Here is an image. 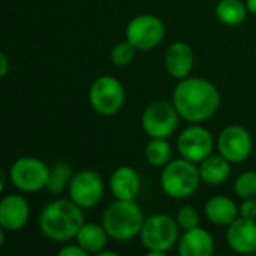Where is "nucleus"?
<instances>
[{"mask_svg":"<svg viewBox=\"0 0 256 256\" xmlns=\"http://www.w3.org/2000/svg\"><path fill=\"white\" fill-rule=\"evenodd\" d=\"M69 198L81 208L96 207L105 192V184L99 172L93 170H81L74 174L69 183Z\"/></svg>","mask_w":256,"mask_h":256,"instance_id":"nucleus-10","label":"nucleus"},{"mask_svg":"<svg viewBox=\"0 0 256 256\" xmlns=\"http://www.w3.org/2000/svg\"><path fill=\"white\" fill-rule=\"evenodd\" d=\"M146 159L152 166H165L171 160L172 148L168 138H150L146 146Z\"/></svg>","mask_w":256,"mask_h":256,"instance_id":"nucleus-23","label":"nucleus"},{"mask_svg":"<svg viewBox=\"0 0 256 256\" xmlns=\"http://www.w3.org/2000/svg\"><path fill=\"white\" fill-rule=\"evenodd\" d=\"M98 256H117V252H112V250H102L100 254H98Z\"/></svg>","mask_w":256,"mask_h":256,"instance_id":"nucleus-31","label":"nucleus"},{"mask_svg":"<svg viewBox=\"0 0 256 256\" xmlns=\"http://www.w3.org/2000/svg\"><path fill=\"white\" fill-rule=\"evenodd\" d=\"M234 192L238 198H255L256 196V171H244L242 172L236 183H234Z\"/></svg>","mask_w":256,"mask_h":256,"instance_id":"nucleus-25","label":"nucleus"},{"mask_svg":"<svg viewBox=\"0 0 256 256\" xmlns=\"http://www.w3.org/2000/svg\"><path fill=\"white\" fill-rule=\"evenodd\" d=\"M126 93L123 84L111 75L96 78L88 90V102L99 116L111 117L120 112L124 105Z\"/></svg>","mask_w":256,"mask_h":256,"instance_id":"nucleus-6","label":"nucleus"},{"mask_svg":"<svg viewBox=\"0 0 256 256\" xmlns=\"http://www.w3.org/2000/svg\"><path fill=\"white\" fill-rule=\"evenodd\" d=\"M214 147L213 135L208 129L200 124H190L182 130L177 140V150L182 158L200 164L212 154Z\"/></svg>","mask_w":256,"mask_h":256,"instance_id":"nucleus-12","label":"nucleus"},{"mask_svg":"<svg viewBox=\"0 0 256 256\" xmlns=\"http://www.w3.org/2000/svg\"><path fill=\"white\" fill-rule=\"evenodd\" d=\"M72 177H74V171L68 162H63V160L56 162L50 168V177H48V183L45 189L51 195H60L64 192L66 188H69Z\"/></svg>","mask_w":256,"mask_h":256,"instance_id":"nucleus-22","label":"nucleus"},{"mask_svg":"<svg viewBox=\"0 0 256 256\" xmlns=\"http://www.w3.org/2000/svg\"><path fill=\"white\" fill-rule=\"evenodd\" d=\"M58 256H87L88 254L76 243V244H66L64 248H62L58 252Z\"/></svg>","mask_w":256,"mask_h":256,"instance_id":"nucleus-28","label":"nucleus"},{"mask_svg":"<svg viewBox=\"0 0 256 256\" xmlns=\"http://www.w3.org/2000/svg\"><path fill=\"white\" fill-rule=\"evenodd\" d=\"M166 72L176 78L183 80L190 75L195 64V52L188 42L178 40L168 46L164 58Z\"/></svg>","mask_w":256,"mask_h":256,"instance_id":"nucleus-15","label":"nucleus"},{"mask_svg":"<svg viewBox=\"0 0 256 256\" xmlns=\"http://www.w3.org/2000/svg\"><path fill=\"white\" fill-rule=\"evenodd\" d=\"M30 218V206L21 195H6L0 202V226L3 231H20Z\"/></svg>","mask_w":256,"mask_h":256,"instance_id":"nucleus-13","label":"nucleus"},{"mask_svg":"<svg viewBox=\"0 0 256 256\" xmlns=\"http://www.w3.org/2000/svg\"><path fill=\"white\" fill-rule=\"evenodd\" d=\"M8 70H9V62H8V57L4 52L0 54V78H4L8 75Z\"/></svg>","mask_w":256,"mask_h":256,"instance_id":"nucleus-29","label":"nucleus"},{"mask_svg":"<svg viewBox=\"0 0 256 256\" xmlns=\"http://www.w3.org/2000/svg\"><path fill=\"white\" fill-rule=\"evenodd\" d=\"M82 225V208L70 198L48 202L39 214V230L51 242L64 243L75 238Z\"/></svg>","mask_w":256,"mask_h":256,"instance_id":"nucleus-2","label":"nucleus"},{"mask_svg":"<svg viewBox=\"0 0 256 256\" xmlns=\"http://www.w3.org/2000/svg\"><path fill=\"white\" fill-rule=\"evenodd\" d=\"M214 12L216 18L225 26H240L249 14L246 3L242 0H219Z\"/></svg>","mask_w":256,"mask_h":256,"instance_id":"nucleus-21","label":"nucleus"},{"mask_svg":"<svg viewBox=\"0 0 256 256\" xmlns=\"http://www.w3.org/2000/svg\"><path fill=\"white\" fill-rule=\"evenodd\" d=\"M180 226L168 214H153L144 220L140 238L147 256H164L171 250L180 237Z\"/></svg>","mask_w":256,"mask_h":256,"instance_id":"nucleus-5","label":"nucleus"},{"mask_svg":"<svg viewBox=\"0 0 256 256\" xmlns=\"http://www.w3.org/2000/svg\"><path fill=\"white\" fill-rule=\"evenodd\" d=\"M206 218L218 226H230L237 218H240V207L225 195L212 196L204 207Z\"/></svg>","mask_w":256,"mask_h":256,"instance_id":"nucleus-18","label":"nucleus"},{"mask_svg":"<svg viewBox=\"0 0 256 256\" xmlns=\"http://www.w3.org/2000/svg\"><path fill=\"white\" fill-rule=\"evenodd\" d=\"M218 148L231 164H243L254 152V140L246 128L230 124L220 130L218 136Z\"/></svg>","mask_w":256,"mask_h":256,"instance_id":"nucleus-11","label":"nucleus"},{"mask_svg":"<svg viewBox=\"0 0 256 256\" xmlns=\"http://www.w3.org/2000/svg\"><path fill=\"white\" fill-rule=\"evenodd\" d=\"M240 216L256 220V198H246L240 204Z\"/></svg>","mask_w":256,"mask_h":256,"instance_id":"nucleus-27","label":"nucleus"},{"mask_svg":"<svg viewBox=\"0 0 256 256\" xmlns=\"http://www.w3.org/2000/svg\"><path fill=\"white\" fill-rule=\"evenodd\" d=\"M144 214L135 201L116 200L102 214V225L106 230L110 238L117 242H128L140 237Z\"/></svg>","mask_w":256,"mask_h":256,"instance_id":"nucleus-3","label":"nucleus"},{"mask_svg":"<svg viewBox=\"0 0 256 256\" xmlns=\"http://www.w3.org/2000/svg\"><path fill=\"white\" fill-rule=\"evenodd\" d=\"M136 51L138 50L129 40H123V42H118L112 46L110 58L116 68H126L134 62Z\"/></svg>","mask_w":256,"mask_h":256,"instance_id":"nucleus-24","label":"nucleus"},{"mask_svg":"<svg viewBox=\"0 0 256 256\" xmlns=\"http://www.w3.org/2000/svg\"><path fill=\"white\" fill-rule=\"evenodd\" d=\"M165 24L153 14H141L134 16L126 26V40L138 51H150L165 39Z\"/></svg>","mask_w":256,"mask_h":256,"instance_id":"nucleus-9","label":"nucleus"},{"mask_svg":"<svg viewBox=\"0 0 256 256\" xmlns=\"http://www.w3.org/2000/svg\"><path fill=\"white\" fill-rule=\"evenodd\" d=\"M198 168L201 180L208 186H220L228 180L231 174V162L220 153L207 156L202 162L198 164Z\"/></svg>","mask_w":256,"mask_h":256,"instance_id":"nucleus-19","label":"nucleus"},{"mask_svg":"<svg viewBox=\"0 0 256 256\" xmlns=\"http://www.w3.org/2000/svg\"><path fill=\"white\" fill-rule=\"evenodd\" d=\"M176 220H177L178 226L183 231H188V230H192V228L200 226L201 216H200V213H198V210L195 207H192V206H183L177 212Z\"/></svg>","mask_w":256,"mask_h":256,"instance_id":"nucleus-26","label":"nucleus"},{"mask_svg":"<svg viewBox=\"0 0 256 256\" xmlns=\"http://www.w3.org/2000/svg\"><path fill=\"white\" fill-rule=\"evenodd\" d=\"M50 177V166L33 156L18 158L9 170L10 183L21 192L33 194L46 188Z\"/></svg>","mask_w":256,"mask_h":256,"instance_id":"nucleus-7","label":"nucleus"},{"mask_svg":"<svg viewBox=\"0 0 256 256\" xmlns=\"http://www.w3.org/2000/svg\"><path fill=\"white\" fill-rule=\"evenodd\" d=\"M228 246L242 255H250L256 252V220L237 218L226 231Z\"/></svg>","mask_w":256,"mask_h":256,"instance_id":"nucleus-14","label":"nucleus"},{"mask_svg":"<svg viewBox=\"0 0 256 256\" xmlns=\"http://www.w3.org/2000/svg\"><path fill=\"white\" fill-rule=\"evenodd\" d=\"M110 189L116 200L135 201L141 190V178L132 166L122 165L112 171L110 177Z\"/></svg>","mask_w":256,"mask_h":256,"instance_id":"nucleus-16","label":"nucleus"},{"mask_svg":"<svg viewBox=\"0 0 256 256\" xmlns=\"http://www.w3.org/2000/svg\"><path fill=\"white\" fill-rule=\"evenodd\" d=\"M213 252L214 238L201 226L184 231L178 240V254L182 256H212Z\"/></svg>","mask_w":256,"mask_h":256,"instance_id":"nucleus-17","label":"nucleus"},{"mask_svg":"<svg viewBox=\"0 0 256 256\" xmlns=\"http://www.w3.org/2000/svg\"><path fill=\"white\" fill-rule=\"evenodd\" d=\"M198 164L184 158L170 160L160 172V188L172 200H186L192 196L201 183Z\"/></svg>","mask_w":256,"mask_h":256,"instance_id":"nucleus-4","label":"nucleus"},{"mask_svg":"<svg viewBox=\"0 0 256 256\" xmlns=\"http://www.w3.org/2000/svg\"><path fill=\"white\" fill-rule=\"evenodd\" d=\"M172 104L180 117L189 123H202L212 118L220 106L218 87L201 76H186L178 80L172 92Z\"/></svg>","mask_w":256,"mask_h":256,"instance_id":"nucleus-1","label":"nucleus"},{"mask_svg":"<svg viewBox=\"0 0 256 256\" xmlns=\"http://www.w3.org/2000/svg\"><path fill=\"white\" fill-rule=\"evenodd\" d=\"M76 243L92 255L100 254L106 244H108V232L104 228V225H96V224H86L81 226V230L76 234Z\"/></svg>","mask_w":256,"mask_h":256,"instance_id":"nucleus-20","label":"nucleus"},{"mask_svg":"<svg viewBox=\"0 0 256 256\" xmlns=\"http://www.w3.org/2000/svg\"><path fill=\"white\" fill-rule=\"evenodd\" d=\"M246 8L249 10V14H254L256 15V0H246Z\"/></svg>","mask_w":256,"mask_h":256,"instance_id":"nucleus-30","label":"nucleus"},{"mask_svg":"<svg viewBox=\"0 0 256 256\" xmlns=\"http://www.w3.org/2000/svg\"><path fill=\"white\" fill-rule=\"evenodd\" d=\"M180 114L172 102L159 99L152 102L142 112L141 126L150 138H170L178 126Z\"/></svg>","mask_w":256,"mask_h":256,"instance_id":"nucleus-8","label":"nucleus"}]
</instances>
